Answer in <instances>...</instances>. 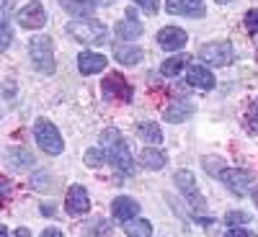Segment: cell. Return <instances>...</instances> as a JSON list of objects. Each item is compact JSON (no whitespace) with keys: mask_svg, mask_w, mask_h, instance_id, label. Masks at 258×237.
<instances>
[{"mask_svg":"<svg viewBox=\"0 0 258 237\" xmlns=\"http://www.w3.org/2000/svg\"><path fill=\"white\" fill-rule=\"evenodd\" d=\"M62 11H68L70 16H91L93 11V3H88V0H59Z\"/></svg>","mask_w":258,"mask_h":237,"instance_id":"cell-24","label":"cell"},{"mask_svg":"<svg viewBox=\"0 0 258 237\" xmlns=\"http://www.w3.org/2000/svg\"><path fill=\"white\" fill-rule=\"evenodd\" d=\"M8 196H11V183H8V181H3V183H0V204H6V201H8Z\"/></svg>","mask_w":258,"mask_h":237,"instance_id":"cell-32","label":"cell"},{"mask_svg":"<svg viewBox=\"0 0 258 237\" xmlns=\"http://www.w3.org/2000/svg\"><path fill=\"white\" fill-rule=\"evenodd\" d=\"M111 214L119 222H129L140 214V201H135L132 196H116L111 204Z\"/></svg>","mask_w":258,"mask_h":237,"instance_id":"cell-15","label":"cell"},{"mask_svg":"<svg viewBox=\"0 0 258 237\" xmlns=\"http://www.w3.org/2000/svg\"><path fill=\"white\" fill-rule=\"evenodd\" d=\"M101 149L106 155V163H111L119 173H132V170H135L132 152H129V147L124 144L119 129H114V126L103 129V132H101Z\"/></svg>","mask_w":258,"mask_h":237,"instance_id":"cell-1","label":"cell"},{"mask_svg":"<svg viewBox=\"0 0 258 237\" xmlns=\"http://www.w3.org/2000/svg\"><path fill=\"white\" fill-rule=\"evenodd\" d=\"M64 209H68V214H73V217H85V214L91 211V199H88V191H85L83 186H70L68 188V196H64Z\"/></svg>","mask_w":258,"mask_h":237,"instance_id":"cell-10","label":"cell"},{"mask_svg":"<svg viewBox=\"0 0 258 237\" xmlns=\"http://www.w3.org/2000/svg\"><path fill=\"white\" fill-rule=\"evenodd\" d=\"M173 181H176L178 191H181L183 196H186V201L191 204V209L202 211V209H204V196L199 193V188H197V178H194V173H191V170H178Z\"/></svg>","mask_w":258,"mask_h":237,"instance_id":"cell-7","label":"cell"},{"mask_svg":"<svg viewBox=\"0 0 258 237\" xmlns=\"http://www.w3.org/2000/svg\"><path fill=\"white\" fill-rule=\"evenodd\" d=\"M0 237H8V227L6 224H0Z\"/></svg>","mask_w":258,"mask_h":237,"instance_id":"cell-35","label":"cell"},{"mask_svg":"<svg viewBox=\"0 0 258 237\" xmlns=\"http://www.w3.org/2000/svg\"><path fill=\"white\" fill-rule=\"evenodd\" d=\"M41 237H62V232L57 227H47L44 232H41Z\"/></svg>","mask_w":258,"mask_h":237,"instance_id":"cell-33","label":"cell"},{"mask_svg":"<svg viewBox=\"0 0 258 237\" xmlns=\"http://www.w3.org/2000/svg\"><path fill=\"white\" fill-rule=\"evenodd\" d=\"M186 83L194 85V88H199V91H212L214 85H217L212 70H207V64H188L186 67Z\"/></svg>","mask_w":258,"mask_h":237,"instance_id":"cell-12","label":"cell"},{"mask_svg":"<svg viewBox=\"0 0 258 237\" xmlns=\"http://www.w3.org/2000/svg\"><path fill=\"white\" fill-rule=\"evenodd\" d=\"M11 39H13L11 29H8L6 24H0V54H3V52L11 47Z\"/></svg>","mask_w":258,"mask_h":237,"instance_id":"cell-28","label":"cell"},{"mask_svg":"<svg viewBox=\"0 0 258 237\" xmlns=\"http://www.w3.org/2000/svg\"><path fill=\"white\" fill-rule=\"evenodd\" d=\"M217 3H230V0H217Z\"/></svg>","mask_w":258,"mask_h":237,"instance_id":"cell-38","label":"cell"},{"mask_svg":"<svg viewBox=\"0 0 258 237\" xmlns=\"http://www.w3.org/2000/svg\"><path fill=\"white\" fill-rule=\"evenodd\" d=\"M188 114H194V106H191V103H186V101H173V103L165 109V121L178 124V121H183Z\"/></svg>","mask_w":258,"mask_h":237,"instance_id":"cell-18","label":"cell"},{"mask_svg":"<svg viewBox=\"0 0 258 237\" xmlns=\"http://www.w3.org/2000/svg\"><path fill=\"white\" fill-rule=\"evenodd\" d=\"M106 64H109V59H106L103 54H98V52H80V54H78V70H80L83 75L103 72Z\"/></svg>","mask_w":258,"mask_h":237,"instance_id":"cell-16","label":"cell"},{"mask_svg":"<svg viewBox=\"0 0 258 237\" xmlns=\"http://www.w3.org/2000/svg\"><path fill=\"white\" fill-rule=\"evenodd\" d=\"M165 11L173 16H188V18H202L204 6L202 0H165Z\"/></svg>","mask_w":258,"mask_h":237,"instance_id":"cell-14","label":"cell"},{"mask_svg":"<svg viewBox=\"0 0 258 237\" xmlns=\"http://www.w3.org/2000/svg\"><path fill=\"white\" fill-rule=\"evenodd\" d=\"M220 181L227 186V191L235 193V196H243V193H248V188L253 186V176L248 173V170H243V168H227V170H222Z\"/></svg>","mask_w":258,"mask_h":237,"instance_id":"cell-9","label":"cell"},{"mask_svg":"<svg viewBox=\"0 0 258 237\" xmlns=\"http://www.w3.org/2000/svg\"><path fill=\"white\" fill-rule=\"evenodd\" d=\"M132 3H137L140 8H145V13H150V16H155L158 8H160V0H132Z\"/></svg>","mask_w":258,"mask_h":237,"instance_id":"cell-29","label":"cell"},{"mask_svg":"<svg viewBox=\"0 0 258 237\" xmlns=\"http://www.w3.org/2000/svg\"><path fill=\"white\" fill-rule=\"evenodd\" d=\"M142 31H145V26H142V21L135 16V11H126L124 18L114 26V34L119 36V41H135V39L142 36Z\"/></svg>","mask_w":258,"mask_h":237,"instance_id":"cell-11","label":"cell"},{"mask_svg":"<svg viewBox=\"0 0 258 237\" xmlns=\"http://www.w3.org/2000/svg\"><path fill=\"white\" fill-rule=\"evenodd\" d=\"M114 57H116L119 64H126V67H132V64H137V62L145 57V52H142L140 47L126 44V41H116V44H114Z\"/></svg>","mask_w":258,"mask_h":237,"instance_id":"cell-17","label":"cell"},{"mask_svg":"<svg viewBox=\"0 0 258 237\" xmlns=\"http://www.w3.org/2000/svg\"><path fill=\"white\" fill-rule=\"evenodd\" d=\"M245 29H248V34H258V8L245 13Z\"/></svg>","mask_w":258,"mask_h":237,"instance_id":"cell-27","label":"cell"},{"mask_svg":"<svg viewBox=\"0 0 258 237\" xmlns=\"http://www.w3.org/2000/svg\"><path fill=\"white\" fill-rule=\"evenodd\" d=\"M29 57L34 62V67L44 75L54 72V52H52V39L49 36H34L29 44Z\"/></svg>","mask_w":258,"mask_h":237,"instance_id":"cell-4","label":"cell"},{"mask_svg":"<svg viewBox=\"0 0 258 237\" xmlns=\"http://www.w3.org/2000/svg\"><path fill=\"white\" fill-rule=\"evenodd\" d=\"M188 41V34L178 26H165L158 31V44L165 49V52H176V49H183Z\"/></svg>","mask_w":258,"mask_h":237,"instance_id":"cell-13","label":"cell"},{"mask_svg":"<svg viewBox=\"0 0 258 237\" xmlns=\"http://www.w3.org/2000/svg\"><path fill=\"white\" fill-rule=\"evenodd\" d=\"M16 21H18V26L21 29H29V31H36V29H41L47 24V11H44V6L41 3H26L24 8H21L18 13H16Z\"/></svg>","mask_w":258,"mask_h":237,"instance_id":"cell-8","label":"cell"},{"mask_svg":"<svg viewBox=\"0 0 258 237\" xmlns=\"http://www.w3.org/2000/svg\"><path fill=\"white\" fill-rule=\"evenodd\" d=\"M109 234H111V224L103 217H96L83 227V237H109Z\"/></svg>","mask_w":258,"mask_h":237,"instance_id":"cell-23","label":"cell"},{"mask_svg":"<svg viewBox=\"0 0 258 237\" xmlns=\"http://www.w3.org/2000/svg\"><path fill=\"white\" fill-rule=\"evenodd\" d=\"M16 0H0V24H6V18L13 13Z\"/></svg>","mask_w":258,"mask_h":237,"instance_id":"cell-30","label":"cell"},{"mask_svg":"<svg viewBox=\"0 0 258 237\" xmlns=\"http://www.w3.org/2000/svg\"><path fill=\"white\" fill-rule=\"evenodd\" d=\"M225 237H255V232L250 229H243V227H235V229H227Z\"/></svg>","mask_w":258,"mask_h":237,"instance_id":"cell-31","label":"cell"},{"mask_svg":"<svg viewBox=\"0 0 258 237\" xmlns=\"http://www.w3.org/2000/svg\"><path fill=\"white\" fill-rule=\"evenodd\" d=\"M124 224V234L126 237H153V224L147 219H129V222H121Z\"/></svg>","mask_w":258,"mask_h":237,"instance_id":"cell-20","label":"cell"},{"mask_svg":"<svg viewBox=\"0 0 258 237\" xmlns=\"http://www.w3.org/2000/svg\"><path fill=\"white\" fill-rule=\"evenodd\" d=\"M13 237H31V229H29V227H18V229L13 232Z\"/></svg>","mask_w":258,"mask_h":237,"instance_id":"cell-34","label":"cell"},{"mask_svg":"<svg viewBox=\"0 0 258 237\" xmlns=\"http://www.w3.org/2000/svg\"><path fill=\"white\" fill-rule=\"evenodd\" d=\"M253 201H255V206H258V188L253 191Z\"/></svg>","mask_w":258,"mask_h":237,"instance_id":"cell-36","label":"cell"},{"mask_svg":"<svg viewBox=\"0 0 258 237\" xmlns=\"http://www.w3.org/2000/svg\"><path fill=\"white\" fill-rule=\"evenodd\" d=\"M225 222H227L230 227H240V224L250 222V217H248L245 211H227V214H225Z\"/></svg>","mask_w":258,"mask_h":237,"instance_id":"cell-26","label":"cell"},{"mask_svg":"<svg viewBox=\"0 0 258 237\" xmlns=\"http://www.w3.org/2000/svg\"><path fill=\"white\" fill-rule=\"evenodd\" d=\"M34 139L41 147V152H47V155H59L64 149L59 129L49 119H36V124H34Z\"/></svg>","mask_w":258,"mask_h":237,"instance_id":"cell-3","label":"cell"},{"mask_svg":"<svg viewBox=\"0 0 258 237\" xmlns=\"http://www.w3.org/2000/svg\"><path fill=\"white\" fill-rule=\"evenodd\" d=\"M235 57V49L230 41H209V44H202L199 47V59L209 67H227Z\"/></svg>","mask_w":258,"mask_h":237,"instance_id":"cell-5","label":"cell"},{"mask_svg":"<svg viewBox=\"0 0 258 237\" xmlns=\"http://www.w3.org/2000/svg\"><path fill=\"white\" fill-rule=\"evenodd\" d=\"M64 31H68L75 41H83V44H88V47H101V44H106V39H109V31H106V26L98 18H75L64 26Z\"/></svg>","mask_w":258,"mask_h":237,"instance_id":"cell-2","label":"cell"},{"mask_svg":"<svg viewBox=\"0 0 258 237\" xmlns=\"http://www.w3.org/2000/svg\"><path fill=\"white\" fill-rule=\"evenodd\" d=\"M137 134H140V139L147 142V144H160V142H163V132H160V126H158L155 121H142V124H137Z\"/></svg>","mask_w":258,"mask_h":237,"instance_id":"cell-19","label":"cell"},{"mask_svg":"<svg viewBox=\"0 0 258 237\" xmlns=\"http://www.w3.org/2000/svg\"><path fill=\"white\" fill-rule=\"evenodd\" d=\"M140 160H142V165H145L147 170H160V168H165V155L160 152V149H155V147H145L142 155H140Z\"/></svg>","mask_w":258,"mask_h":237,"instance_id":"cell-21","label":"cell"},{"mask_svg":"<svg viewBox=\"0 0 258 237\" xmlns=\"http://www.w3.org/2000/svg\"><path fill=\"white\" fill-rule=\"evenodd\" d=\"M101 91H103L106 98H111V101H124V103H129V101H132V96H135L132 85H129L119 72L106 75L103 83H101Z\"/></svg>","mask_w":258,"mask_h":237,"instance_id":"cell-6","label":"cell"},{"mask_svg":"<svg viewBox=\"0 0 258 237\" xmlns=\"http://www.w3.org/2000/svg\"><path fill=\"white\" fill-rule=\"evenodd\" d=\"M186 62H188V54H176V57H168L163 64H160V72L163 77H176L183 67H186Z\"/></svg>","mask_w":258,"mask_h":237,"instance_id":"cell-22","label":"cell"},{"mask_svg":"<svg viewBox=\"0 0 258 237\" xmlns=\"http://www.w3.org/2000/svg\"><path fill=\"white\" fill-rule=\"evenodd\" d=\"M255 121H258V106H255Z\"/></svg>","mask_w":258,"mask_h":237,"instance_id":"cell-37","label":"cell"},{"mask_svg":"<svg viewBox=\"0 0 258 237\" xmlns=\"http://www.w3.org/2000/svg\"><path fill=\"white\" fill-rule=\"evenodd\" d=\"M85 165L88 168H101L103 163H106V155H103V149H98V147H93V149H88V152H85Z\"/></svg>","mask_w":258,"mask_h":237,"instance_id":"cell-25","label":"cell"}]
</instances>
